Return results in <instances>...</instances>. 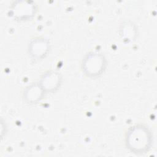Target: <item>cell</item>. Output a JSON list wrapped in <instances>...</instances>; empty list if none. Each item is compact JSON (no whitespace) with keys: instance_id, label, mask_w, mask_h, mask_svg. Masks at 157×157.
<instances>
[{"instance_id":"1","label":"cell","mask_w":157,"mask_h":157,"mask_svg":"<svg viewBox=\"0 0 157 157\" xmlns=\"http://www.w3.org/2000/svg\"><path fill=\"white\" fill-rule=\"evenodd\" d=\"M127 138L129 148L134 153H142L147 150L150 144L148 132L143 128H135L132 130Z\"/></svg>"}]
</instances>
